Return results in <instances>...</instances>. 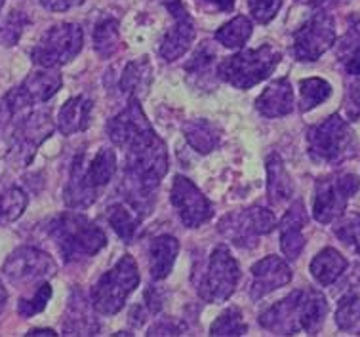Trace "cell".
<instances>
[{
    "instance_id": "obj_1",
    "label": "cell",
    "mask_w": 360,
    "mask_h": 337,
    "mask_svg": "<svg viewBox=\"0 0 360 337\" xmlns=\"http://www.w3.org/2000/svg\"><path fill=\"white\" fill-rule=\"evenodd\" d=\"M328 314L326 298L313 288L295 290L288 298L262 312L259 324L276 336H295L305 331L314 336Z\"/></svg>"
},
{
    "instance_id": "obj_2",
    "label": "cell",
    "mask_w": 360,
    "mask_h": 337,
    "mask_svg": "<svg viewBox=\"0 0 360 337\" xmlns=\"http://www.w3.org/2000/svg\"><path fill=\"white\" fill-rule=\"evenodd\" d=\"M117 174V155L109 147L101 149L88 158L80 153L72 160L69 182L63 191V201L69 208L86 210L98 201L99 189L105 187Z\"/></svg>"
},
{
    "instance_id": "obj_3",
    "label": "cell",
    "mask_w": 360,
    "mask_h": 337,
    "mask_svg": "<svg viewBox=\"0 0 360 337\" xmlns=\"http://www.w3.org/2000/svg\"><path fill=\"white\" fill-rule=\"evenodd\" d=\"M48 234L56 242L65 263L94 257L107 246V236L101 229L79 212H65L48 223Z\"/></svg>"
},
{
    "instance_id": "obj_4",
    "label": "cell",
    "mask_w": 360,
    "mask_h": 337,
    "mask_svg": "<svg viewBox=\"0 0 360 337\" xmlns=\"http://www.w3.org/2000/svg\"><path fill=\"white\" fill-rule=\"evenodd\" d=\"M281 58V52L271 44H263L256 50H240L217 65V75L238 90H250L275 71Z\"/></svg>"
},
{
    "instance_id": "obj_5",
    "label": "cell",
    "mask_w": 360,
    "mask_h": 337,
    "mask_svg": "<svg viewBox=\"0 0 360 337\" xmlns=\"http://www.w3.org/2000/svg\"><path fill=\"white\" fill-rule=\"evenodd\" d=\"M307 147L314 163L341 164L356 153V136L347 120L332 115L309 130Z\"/></svg>"
},
{
    "instance_id": "obj_6",
    "label": "cell",
    "mask_w": 360,
    "mask_h": 337,
    "mask_svg": "<svg viewBox=\"0 0 360 337\" xmlns=\"http://www.w3.org/2000/svg\"><path fill=\"white\" fill-rule=\"evenodd\" d=\"M139 284L138 263L131 255H122L111 271L99 276L92 290V307L96 312L112 317L124 307L126 299Z\"/></svg>"
},
{
    "instance_id": "obj_7",
    "label": "cell",
    "mask_w": 360,
    "mask_h": 337,
    "mask_svg": "<svg viewBox=\"0 0 360 337\" xmlns=\"http://www.w3.org/2000/svg\"><path fill=\"white\" fill-rule=\"evenodd\" d=\"M238 280L240 267L233 253L225 246H217L198 279L197 292L206 303H225L235 293Z\"/></svg>"
},
{
    "instance_id": "obj_8",
    "label": "cell",
    "mask_w": 360,
    "mask_h": 337,
    "mask_svg": "<svg viewBox=\"0 0 360 337\" xmlns=\"http://www.w3.org/2000/svg\"><path fill=\"white\" fill-rule=\"evenodd\" d=\"M84 33L77 23H59L42 34L31 52L34 65L56 69L72 61L82 50Z\"/></svg>"
},
{
    "instance_id": "obj_9",
    "label": "cell",
    "mask_w": 360,
    "mask_h": 337,
    "mask_svg": "<svg viewBox=\"0 0 360 337\" xmlns=\"http://www.w3.org/2000/svg\"><path fill=\"white\" fill-rule=\"evenodd\" d=\"M63 84L61 75L56 69L42 67L40 71L31 72L18 88L8 91L4 99L0 101V110L8 118L23 115L29 107L39 103H46L52 99Z\"/></svg>"
},
{
    "instance_id": "obj_10",
    "label": "cell",
    "mask_w": 360,
    "mask_h": 337,
    "mask_svg": "<svg viewBox=\"0 0 360 337\" xmlns=\"http://www.w3.org/2000/svg\"><path fill=\"white\" fill-rule=\"evenodd\" d=\"M275 227V214L262 206H252L231 212L217 225L219 233L238 248L256 246L257 239L263 234H269Z\"/></svg>"
},
{
    "instance_id": "obj_11",
    "label": "cell",
    "mask_w": 360,
    "mask_h": 337,
    "mask_svg": "<svg viewBox=\"0 0 360 337\" xmlns=\"http://www.w3.org/2000/svg\"><path fill=\"white\" fill-rule=\"evenodd\" d=\"M360 179L353 174L321 177L314 189L313 215L319 223H332L343 215L349 198L359 191Z\"/></svg>"
},
{
    "instance_id": "obj_12",
    "label": "cell",
    "mask_w": 360,
    "mask_h": 337,
    "mask_svg": "<svg viewBox=\"0 0 360 337\" xmlns=\"http://www.w3.org/2000/svg\"><path fill=\"white\" fill-rule=\"evenodd\" d=\"M56 271H58L56 261L46 252L31 246L18 248L15 252L8 255L2 267L4 276L13 286H20V288L48 282L56 274Z\"/></svg>"
},
{
    "instance_id": "obj_13",
    "label": "cell",
    "mask_w": 360,
    "mask_h": 337,
    "mask_svg": "<svg viewBox=\"0 0 360 337\" xmlns=\"http://www.w3.org/2000/svg\"><path fill=\"white\" fill-rule=\"evenodd\" d=\"M334 18L326 10H319L294 33L292 52L297 61H316L334 46Z\"/></svg>"
},
{
    "instance_id": "obj_14",
    "label": "cell",
    "mask_w": 360,
    "mask_h": 337,
    "mask_svg": "<svg viewBox=\"0 0 360 337\" xmlns=\"http://www.w3.org/2000/svg\"><path fill=\"white\" fill-rule=\"evenodd\" d=\"M53 122L50 110L39 109L27 113L15 124L12 137V155L20 164H29L34 151L52 136Z\"/></svg>"
},
{
    "instance_id": "obj_15",
    "label": "cell",
    "mask_w": 360,
    "mask_h": 337,
    "mask_svg": "<svg viewBox=\"0 0 360 337\" xmlns=\"http://www.w3.org/2000/svg\"><path fill=\"white\" fill-rule=\"evenodd\" d=\"M172 204L187 229H198L204 223H208L214 215V208L208 198L200 193V189L191 182L189 177H184V175H176L174 179Z\"/></svg>"
},
{
    "instance_id": "obj_16",
    "label": "cell",
    "mask_w": 360,
    "mask_h": 337,
    "mask_svg": "<svg viewBox=\"0 0 360 337\" xmlns=\"http://www.w3.org/2000/svg\"><path fill=\"white\" fill-rule=\"evenodd\" d=\"M166 8H168V12L174 18V25L170 27V31L164 34L162 40H160L158 53H160V58L164 61H170L172 63V61H176L181 56H185L191 44L195 42L197 27H195V21H193L191 13L187 12V8H185L181 0H168Z\"/></svg>"
},
{
    "instance_id": "obj_17",
    "label": "cell",
    "mask_w": 360,
    "mask_h": 337,
    "mask_svg": "<svg viewBox=\"0 0 360 337\" xmlns=\"http://www.w3.org/2000/svg\"><path fill=\"white\" fill-rule=\"evenodd\" d=\"M149 132H153V126L145 117L139 99L136 98L128 99L126 109L107 122L109 139L112 141V145H117L120 149H126L130 143H134L145 134H149Z\"/></svg>"
},
{
    "instance_id": "obj_18",
    "label": "cell",
    "mask_w": 360,
    "mask_h": 337,
    "mask_svg": "<svg viewBox=\"0 0 360 337\" xmlns=\"http://www.w3.org/2000/svg\"><path fill=\"white\" fill-rule=\"evenodd\" d=\"M252 279L254 280L250 284V298L257 301L288 284L292 280V269L278 255H267L252 267Z\"/></svg>"
},
{
    "instance_id": "obj_19",
    "label": "cell",
    "mask_w": 360,
    "mask_h": 337,
    "mask_svg": "<svg viewBox=\"0 0 360 337\" xmlns=\"http://www.w3.org/2000/svg\"><path fill=\"white\" fill-rule=\"evenodd\" d=\"M307 225V212L302 201L292 204L288 212L282 217L281 225V250L290 261H295L302 255L305 248V236H303V227Z\"/></svg>"
},
{
    "instance_id": "obj_20",
    "label": "cell",
    "mask_w": 360,
    "mask_h": 337,
    "mask_svg": "<svg viewBox=\"0 0 360 337\" xmlns=\"http://www.w3.org/2000/svg\"><path fill=\"white\" fill-rule=\"evenodd\" d=\"M256 109L265 118L286 117L294 109V91L288 78H276L256 99Z\"/></svg>"
},
{
    "instance_id": "obj_21",
    "label": "cell",
    "mask_w": 360,
    "mask_h": 337,
    "mask_svg": "<svg viewBox=\"0 0 360 337\" xmlns=\"http://www.w3.org/2000/svg\"><path fill=\"white\" fill-rule=\"evenodd\" d=\"M92 99H88L86 96L71 98L59 109L58 130L63 136H72V134L88 130L90 118H92Z\"/></svg>"
},
{
    "instance_id": "obj_22",
    "label": "cell",
    "mask_w": 360,
    "mask_h": 337,
    "mask_svg": "<svg viewBox=\"0 0 360 337\" xmlns=\"http://www.w3.org/2000/svg\"><path fill=\"white\" fill-rule=\"evenodd\" d=\"M179 253V242L172 234H160L149 246V271L153 280H164L170 276L174 263Z\"/></svg>"
},
{
    "instance_id": "obj_23",
    "label": "cell",
    "mask_w": 360,
    "mask_h": 337,
    "mask_svg": "<svg viewBox=\"0 0 360 337\" xmlns=\"http://www.w3.org/2000/svg\"><path fill=\"white\" fill-rule=\"evenodd\" d=\"M153 84V65L147 58H139L130 61L120 77V91L128 96V99H141L149 94Z\"/></svg>"
},
{
    "instance_id": "obj_24",
    "label": "cell",
    "mask_w": 360,
    "mask_h": 337,
    "mask_svg": "<svg viewBox=\"0 0 360 337\" xmlns=\"http://www.w3.org/2000/svg\"><path fill=\"white\" fill-rule=\"evenodd\" d=\"M267 195L269 201L273 206H281L286 201H290L294 196V183H292V177L284 168V163H282L281 155L267 156Z\"/></svg>"
},
{
    "instance_id": "obj_25",
    "label": "cell",
    "mask_w": 360,
    "mask_h": 337,
    "mask_svg": "<svg viewBox=\"0 0 360 337\" xmlns=\"http://www.w3.org/2000/svg\"><path fill=\"white\" fill-rule=\"evenodd\" d=\"M63 331L65 336H94L98 331V324L90 314V303L82 298L80 292H72L69 299Z\"/></svg>"
},
{
    "instance_id": "obj_26",
    "label": "cell",
    "mask_w": 360,
    "mask_h": 337,
    "mask_svg": "<svg viewBox=\"0 0 360 337\" xmlns=\"http://www.w3.org/2000/svg\"><path fill=\"white\" fill-rule=\"evenodd\" d=\"M347 260L341 255L334 248L322 250L313 261H311V274L314 280L322 286H332L343 276V272L347 269Z\"/></svg>"
},
{
    "instance_id": "obj_27",
    "label": "cell",
    "mask_w": 360,
    "mask_h": 337,
    "mask_svg": "<svg viewBox=\"0 0 360 337\" xmlns=\"http://www.w3.org/2000/svg\"><path fill=\"white\" fill-rule=\"evenodd\" d=\"M107 221L124 244H131L138 239L139 229H141V215L136 214L134 210H128L122 204H111L107 208Z\"/></svg>"
},
{
    "instance_id": "obj_28",
    "label": "cell",
    "mask_w": 360,
    "mask_h": 337,
    "mask_svg": "<svg viewBox=\"0 0 360 337\" xmlns=\"http://www.w3.org/2000/svg\"><path fill=\"white\" fill-rule=\"evenodd\" d=\"M185 139L189 141V145L195 151H198L200 155H208L219 145V130L216 128V124H212L210 120H191L184 126Z\"/></svg>"
},
{
    "instance_id": "obj_29",
    "label": "cell",
    "mask_w": 360,
    "mask_h": 337,
    "mask_svg": "<svg viewBox=\"0 0 360 337\" xmlns=\"http://www.w3.org/2000/svg\"><path fill=\"white\" fill-rule=\"evenodd\" d=\"M120 46V23L115 18H103L94 29V48L103 59L115 56Z\"/></svg>"
},
{
    "instance_id": "obj_30",
    "label": "cell",
    "mask_w": 360,
    "mask_h": 337,
    "mask_svg": "<svg viewBox=\"0 0 360 337\" xmlns=\"http://www.w3.org/2000/svg\"><path fill=\"white\" fill-rule=\"evenodd\" d=\"M340 58L351 77H360V21L353 18L347 34L340 44Z\"/></svg>"
},
{
    "instance_id": "obj_31",
    "label": "cell",
    "mask_w": 360,
    "mask_h": 337,
    "mask_svg": "<svg viewBox=\"0 0 360 337\" xmlns=\"http://www.w3.org/2000/svg\"><path fill=\"white\" fill-rule=\"evenodd\" d=\"M252 21L246 15H236L216 33V40L225 48H243L252 37Z\"/></svg>"
},
{
    "instance_id": "obj_32",
    "label": "cell",
    "mask_w": 360,
    "mask_h": 337,
    "mask_svg": "<svg viewBox=\"0 0 360 337\" xmlns=\"http://www.w3.org/2000/svg\"><path fill=\"white\" fill-rule=\"evenodd\" d=\"M335 324L351 336H360V298L354 293L343 295L335 311Z\"/></svg>"
},
{
    "instance_id": "obj_33",
    "label": "cell",
    "mask_w": 360,
    "mask_h": 337,
    "mask_svg": "<svg viewBox=\"0 0 360 337\" xmlns=\"http://www.w3.org/2000/svg\"><path fill=\"white\" fill-rule=\"evenodd\" d=\"M216 65V50L210 42H202L189 63L185 65V71L189 78H197V84H202V80H210V75L214 72Z\"/></svg>"
},
{
    "instance_id": "obj_34",
    "label": "cell",
    "mask_w": 360,
    "mask_h": 337,
    "mask_svg": "<svg viewBox=\"0 0 360 337\" xmlns=\"http://www.w3.org/2000/svg\"><path fill=\"white\" fill-rule=\"evenodd\" d=\"M300 96H302L300 107L303 113H307L332 96V86L324 78H305L300 82Z\"/></svg>"
},
{
    "instance_id": "obj_35",
    "label": "cell",
    "mask_w": 360,
    "mask_h": 337,
    "mask_svg": "<svg viewBox=\"0 0 360 337\" xmlns=\"http://www.w3.org/2000/svg\"><path fill=\"white\" fill-rule=\"evenodd\" d=\"M29 198L20 187H10L0 193V225L20 220L25 212Z\"/></svg>"
},
{
    "instance_id": "obj_36",
    "label": "cell",
    "mask_w": 360,
    "mask_h": 337,
    "mask_svg": "<svg viewBox=\"0 0 360 337\" xmlns=\"http://www.w3.org/2000/svg\"><path fill=\"white\" fill-rule=\"evenodd\" d=\"M248 326L243 320V312L238 309H227L210 326V336H246Z\"/></svg>"
},
{
    "instance_id": "obj_37",
    "label": "cell",
    "mask_w": 360,
    "mask_h": 337,
    "mask_svg": "<svg viewBox=\"0 0 360 337\" xmlns=\"http://www.w3.org/2000/svg\"><path fill=\"white\" fill-rule=\"evenodd\" d=\"M52 299V286L48 282H42V284L37 286V290L33 292L31 298L20 299L18 303V312H20L23 318H31L34 314H39L46 309L48 301Z\"/></svg>"
},
{
    "instance_id": "obj_38",
    "label": "cell",
    "mask_w": 360,
    "mask_h": 337,
    "mask_svg": "<svg viewBox=\"0 0 360 337\" xmlns=\"http://www.w3.org/2000/svg\"><path fill=\"white\" fill-rule=\"evenodd\" d=\"M29 23L23 12H10V15L6 18V21L0 25V40L4 46H13L18 40H20L23 29Z\"/></svg>"
},
{
    "instance_id": "obj_39",
    "label": "cell",
    "mask_w": 360,
    "mask_h": 337,
    "mask_svg": "<svg viewBox=\"0 0 360 337\" xmlns=\"http://www.w3.org/2000/svg\"><path fill=\"white\" fill-rule=\"evenodd\" d=\"M335 236L347 244L354 253L360 255V215H353L349 220L341 221L340 225L335 227Z\"/></svg>"
},
{
    "instance_id": "obj_40",
    "label": "cell",
    "mask_w": 360,
    "mask_h": 337,
    "mask_svg": "<svg viewBox=\"0 0 360 337\" xmlns=\"http://www.w3.org/2000/svg\"><path fill=\"white\" fill-rule=\"evenodd\" d=\"M248 6L254 20L265 25L271 20H275L282 6V0H248Z\"/></svg>"
},
{
    "instance_id": "obj_41",
    "label": "cell",
    "mask_w": 360,
    "mask_h": 337,
    "mask_svg": "<svg viewBox=\"0 0 360 337\" xmlns=\"http://www.w3.org/2000/svg\"><path fill=\"white\" fill-rule=\"evenodd\" d=\"M185 324L181 320H177L174 317L160 318L158 322L149 328V333L147 336H184L185 333Z\"/></svg>"
},
{
    "instance_id": "obj_42",
    "label": "cell",
    "mask_w": 360,
    "mask_h": 337,
    "mask_svg": "<svg viewBox=\"0 0 360 337\" xmlns=\"http://www.w3.org/2000/svg\"><path fill=\"white\" fill-rule=\"evenodd\" d=\"M345 113H347L349 120L360 118V77H353V80L347 84Z\"/></svg>"
},
{
    "instance_id": "obj_43",
    "label": "cell",
    "mask_w": 360,
    "mask_h": 337,
    "mask_svg": "<svg viewBox=\"0 0 360 337\" xmlns=\"http://www.w3.org/2000/svg\"><path fill=\"white\" fill-rule=\"evenodd\" d=\"M145 298V309L149 314H158V312L162 311L164 307V295L162 292H158L155 286H149L143 293Z\"/></svg>"
},
{
    "instance_id": "obj_44",
    "label": "cell",
    "mask_w": 360,
    "mask_h": 337,
    "mask_svg": "<svg viewBox=\"0 0 360 337\" xmlns=\"http://www.w3.org/2000/svg\"><path fill=\"white\" fill-rule=\"evenodd\" d=\"M84 0H40V4L50 12H67L75 6H80Z\"/></svg>"
},
{
    "instance_id": "obj_45",
    "label": "cell",
    "mask_w": 360,
    "mask_h": 337,
    "mask_svg": "<svg viewBox=\"0 0 360 337\" xmlns=\"http://www.w3.org/2000/svg\"><path fill=\"white\" fill-rule=\"evenodd\" d=\"M343 290H345V293H343V295H349V293L359 295L360 293V265H354L353 272H349L347 280L343 282Z\"/></svg>"
},
{
    "instance_id": "obj_46",
    "label": "cell",
    "mask_w": 360,
    "mask_h": 337,
    "mask_svg": "<svg viewBox=\"0 0 360 337\" xmlns=\"http://www.w3.org/2000/svg\"><path fill=\"white\" fill-rule=\"evenodd\" d=\"M197 2L206 10H214V12H231L235 8V0H197Z\"/></svg>"
},
{
    "instance_id": "obj_47",
    "label": "cell",
    "mask_w": 360,
    "mask_h": 337,
    "mask_svg": "<svg viewBox=\"0 0 360 337\" xmlns=\"http://www.w3.org/2000/svg\"><path fill=\"white\" fill-rule=\"evenodd\" d=\"M6 301H8L6 288H4V284H2V280H0V311L4 309V305H6Z\"/></svg>"
},
{
    "instance_id": "obj_48",
    "label": "cell",
    "mask_w": 360,
    "mask_h": 337,
    "mask_svg": "<svg viewBox=\"0 0 360 337\" xmlns=\"http://www.w3.org/2000/svg\"><path fill=\"white\" fill-rule=\"evenodd\" d=\"M27 336H56V331L46 328V330H31Z\"/></svg>"
},
{
    "instance_id": "obj_49",
    "label": "cell",
    "mask_w": 360,
    "mask_h": 337,
    "mask_svg": "<svg viewBox=\"0 0 360 337\" xmlns=\"http://www.w3.org/2000/svg\"><path fill=\"white\" fill-rule=\"evenodd\" d=\"M300 2H303V4H311V6H319L324 0H300Z\"/></svg>"
},
{
    "instance_id": "obj_50",
    "label": "cell",
    "mask_w": 360,
    "mask_h": 337,
    "mask_svg": "<svg viewBox=\"0 0 360 337\" xmlns=\"http://www.w3.org/2000/svg\"><path fill=\"white\" fill-rule=\"evenodd\" d=\"M4 2H6V0H0V10H2V6H4Z\"/></svg>"
},
{
    "instance_id": "obj_51",
    "label": "cell",
    "mask_w": 360,
    "mask_h": 337,
    "mask_svg": "<svg viewBox=\"0 0 360 337\" xmlns=\"http://www.w3.org/2000/svg\"><path fill=\"white\" fill-rule=\"evenodd\" d=\"M340 2H341V0H340ZM343 2H345V0H343Z\"/></svg>"
}]
</instances>
